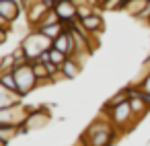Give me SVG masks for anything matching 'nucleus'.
Wrapping results in <instances>:
<instances>
[{
  "instance_id": "obj_8",
  "label": "nucleus",
  "mask_w": 150,
  "mask_h": 146,
  "mask_svg": "<svg viewBox=\"0 0 150 146\" xmlns=\"http://www.w3.org/2000/svg\"><path fill=\"white\" fill-rule=\"evenodd\" d=\"M52 9L47 6V4H43L41 0H37L35 4H31L29 9H25V19H27V25L31 27V29H37L41 23H43V19L47 17V13H50Z\"/></svg>"
},
{
  "instance_id": "obj_3",
  "label": "nucleus",
  "mask_w": 150,
  "mask_h": 146,
  "mask_svg": "<svg viewBox=\"0 0 150 146\" xmlns=\"http://www.w3.org/2000/svg\"><path fill=\"white\" fill-rule=\"evenodd\" d=\"M103 111L109 113L113 125H115L121 134H125V132L132 130L136 123H140V121L136 119L132 107H129V101H125V103H121V105H115V107H111V109H105V107H103Z\"/></svg>"
},
{
  "instance_id": "obj_23",
  "label": "nucleus",
  "mask_w": 150,
  "mask_h": 146,
  "mask_svg": "<svg viewBox=\"0 0 150 146\" xmlns=\"http://www.w3.org/2000/svg\"><path fill=\"white\" fill-rule=\"evenodd\" d=\"M13 31L11 29H4V27H0V45H4L6 41H8V35H11Z\"/></svg>"
},
{
  "instance_id": "obj_13",
  "label": "nucleus",
  "mask_w": 150,
  "mask_h": 146,
  "mask_svg": "<svg viewBox=\"0 0 150 146\" xmlns=\"http://www.w3.org/2000/svg\"><path fill=\"white\" fill-rule=\"evenodd\" d=\"M60 70H62V74H64L68 80H72V78H76V76L82 72V64H80L74 56H68L66 62L60 66Z\"/></svg>"
},
{
  "instance_id": "obj_6",
  "label": "nucleus",
  "mask_w": 150,
  "mask_h": 146,
  "mask_svg": "<svg viewBox=\"0 0 150 146\" xmlns=\"http://www.w3.org/2000/svg\"><path fill=\"white\" fill-rule=\"evenodd\" d=\"M80 23H82L84 31H86L95 41H99L101 33L105 31V19H103V11H101V6H97L93 15H88V17L80 19Z\"/></svg>"
},
{
  "instance_id": "obj_21",
  "label": "nucleus",
  "mask_w": 150,
  "mask_h": 146,
  "mask_svg": "<svg viewBox=\"0 0 150 146\" xmlns=\"http://www.w3.org/2000/svg\"><path fill=\"white\" fill-rule=\"evenodd\" d=\"M136 84L142 89V93L146 95V97H150V72L144 76V78H140V80H136Z\"/></svg>"
},
{
  "instance_id": "obj_15",
  "label": "nucleus",
  "mask_w": 150,
  "mask_h": 146,
  "mask_svg": "<svg viewBox=\"0 0 150 146\" xmlns=\"http://www.w3.org/2000/svg\"><path fill=\"white\" fill-rule=\"evenodd\" d=\"M150 2V0H125V6H123V13L129 15L132 19H138L140 13L146 9V4Z\"/></svg>"
},
{
  "instance_id": "obj_12",
  "label": "nucleus",
  "mask_w": 150,
  "mask_h": 146,
  "mask_svg": "<svg viewBox=\"0 0 150 146\" xmlns=\"http://www.w3.org/2000/svg\"><path fill=\"white\" fill-rule=\"evenodd\" d=\"M23 99L25 97H21L19 93H15L11 89H6L2 82H0V109H6V107L17 105V103H23Z\"/></svg>"
},
{
  "instance_id": "obj_11",
  "label": "nucleus",
  "mask_w": 150,
  "mask_h": 146,
  "mask_svg": "<svg viewBox=\"0 0 150 146\" xmlns=\"http://www.w3.org/2000/svg\"><path fill=\"white\" fill-rule=\"evenodd\" d=\"M52 47L64 52L66 56H74V37H72V31L66 29L62 35H58V37L54 39V45H52Z\"/></svg>"
},
{
  "instance_id": "obj_16",
  "label": "nucleus",
  "mask_w": 150,
  "mask_h": 146,
  "mask_svg": "<svg viewBox=\"0 0 150 146\" xmlns=\"http://www.w3.org/2000/svg\"><path fill=\"white\" fill-rule=\"evenodd\" d=\"M66 29H68V27H66L64 23H52V25H39V27H37V31H41V33H43L45 37H50L52 41H54L58 35H62Z\"/></svg>"
},
{
  "instance_id": "obj_7",
  "label": "nucleus",
  "mask_w": 150,
  "mask_h": 146,
  "mask_svg": "<svg viewBox=\"0 0 150 146\" xmlns=\"http://www.w3.org/2000/svg\"><path fill=\"white\" fill-rule=\"evenodd\" d=\"M54 13L58 15V19L64 25H70V23L78 21V4L74 0H58L56 6H54Z\"/></svg>"
},
{
  "instance_id": "obj_28",
  "label": "nucleus",
  "mask_w": 150,
  "mask_h": 146,
  "mask_svg": "<svg viewBox=\"0 0 150 146\" xmlns=\"http://www.w3.org/2000/svg\"><path fill=\"white\" fill-rule=\"evenodd\" d=\"M146 25H148V27H150V19H148V23H146Z\"/></svg>"
},
{
  "instance_id": "obj_1",
  "label": "nucleus",
  "mask_w": 150,
  "mask_h": 146,
  "mask_svg": "<svg viewBox=\"0 0 150 146\" xmlns=\"http://www.w3.org/2000/svg\"><path fill=\"white\" fill-rule=\"evenodd\" d=\"M119 136H121V132L113 125L109 113L101 111L99 117L86 125V130L80 136V142L84 146H113Z\"/></svg>"
},
{
  "instance_id": "obj_5",
  "label": "nucleus",
  "mask_w": 150,
  "mask_h": 146,
  "mask_svg": "<svg viewBox=\"0 0 150 146\" xmlns=\"http://www.w3.org/2000/svg\"><path fill=\"white\" fill-rule=\"evenodd\" d=\"M50 121H52L50 109H47L45 105H43V107H35L33 111H29V115H27V119H25V123H23V134L33 132V130H41V128H45Z\"/></svg>"
},
{
  "instance_id": "obj_18",
  "label": "nucleus",
  "mask_w": 150,
  "mask_h": 146,
  "mask_svg": "<svg viewBox=\"0 0 150 146\" xmlns=\"http://www.w3.org/2000/svg\"><path fill=\"white\" fill-rule=\"evenodd\" d=\"M0 82H2L6 89H11V91L19 93V84H17V78H15L13 70H11V72H0ZM19 95H21V93H19Z\"/></svg>"
},
{
  "instance_id": "obj_2",
  "label": "nucleus",
  "mask_w": 150,
  "mask_h": 146,
  "mask_svg": "<svg viewBox=\"0 0 150 146\" xmlns=\"http://www.w3.org/2000/svg\"><path fill=\"white\" fill-rule=\"evenodd\" d=\"M19 45L23 47V52H25L27 60H29V62H35V60H39V58H41V54H45V52H50V50H52L54 41H52L50 37H45L41 31L31 29V31L21 39V43H19Z\"/></svg>"
},
{
  "instance_id": "obj_10",
  "label": "nucleus",
  "mask_w": 150,
  "mask_h": 146,
  "mask_svg": "<svg viewBox=\"0 0 150 146\" xmlns=\"http://www.w3.org/2000/svg\"><path fill=\"white\" fill-rule=\"evenodd\" d=\"M129 107L136 115L138 121H142L148 113H150V101L146 95H138V97H129Z\"/></svg>"
},
{
  "instance_id": "obj_20",
  "label": "nucleus",
  "mask_w": 150,
  "mask_h": 146,
  "mask_svg": "<svg viewBox=\"0 0 150 146\" xmlns=\"http://www.w3.org/2000/svg\"><path fill=\"white\" fill-rule=\"evenodd\" d=\"M66 58H68V56H66L64 52H60V50H56V47H52V50H50V62H52V64H56L58 68L66 62Z\"/></svg>"
},
{
  "instance_id": "obj_27",
  "label": "nucleus",
  "mask_w": 150,
  "mask_h": 146,
  "mask_svg": "<svg viewBox=\"0 0 150 146\" xmlns=\"http://www.w3.org/2000/svg\"><path fill=\"white\" fill-rule=\"evenodd\" d=\"M0 146H6V142H2V140H0Z\"/></svg>"
},
{
  "instance_id": "obj_4",
  "label": "nucleus",
  "mask_w": 150,
  "mask_h": 146,
  "mask_svg": "<svg viewBox=\"0 0 150 146\" xmlns=\"http://www.w3.org/2000/svg\"><path fill=\"white\" fill-rule=\"evenodd\" d=\"M13 74H15V78H17V84H19V93H21V97H27L29 93H33V91L39 86V80H37L35 72H33L31 62L21 64V66H15Z\"/></svg>"
},
{
  "instance_id": "obj_24",
  "label": "nucleus",
  "mask_w": 150,
  "mask_h": 146,
  "mask_svg": "<svg viewBox=\"0 0 150 146\" xmlns=\"http://www.w3.org/2000/svg\"><path fill=\"white\" fill-rule=\"evenodd\" d=\"M148 19H150V2L146 4V9L140 13V17H138L136 21H144V23H148Z\"/></svg>"
},
{
  "instance_id": "obj_9",
  "label": "nucleus",
  "mask_w": 150,
  "mask_h": 146,
  "mask_svg": "<svg viewBox=\"0 0 150 146\" xmlns=\"http://www.w3.org/2000/svg\"><path fill=\"white\" fill-rule=\"evenodd\" d=\"M23 13L25 11L21 6V2H17V0H0V17L8 25H15Z\"/></svg>"
},
{
  "instance_id": "obj_25",
  "label": "nucleus",
  "mask_w": 150,
  "mask_h": 146,
  "mask_svg": "<svg viewBox=\"0 0 150 146\" xmlns=\"http://www.w3.org/2000/svg\"><path fill=\"white\" fill-rule=\"evenodd\" d=\"M0 27H4V29H11V31H13V25H8V23H6L2 17H0Z\"/></svg>"
},
{
  "instance_id": "obj_30",
  "label": "nucleus",
  "mask_w": 150,
  "mask_h": 146,
  "mask_svg": "<svg viewBox=\"0 0 150 146\" xmlns=\"http://www.w3.org/2000/svg\"><path fill=\"white\" fill-rule=\"evenodd\" d=\"M101 2H103V0H101Z\"/></svg>"
},
{
  "instance_id": "obj_22",
  "label": "nucleus",
  "mask_w": 150,
  "mask_h": 146,
  "mask_svg": "<svg viewBox=\"0 0 150 146\" xmlns=\"http://www.w3.org/2000/svg\"><path fill=\"white\" fill-rule=\"evenodd\" d=\"M148 72H150V56L144 60V64H142V68H140V76H138V80H140V78H144Z\"/></svg>"
},
{
  "instance_id": "obj_19",
  "label": "nucleus",
  "mask_w": 150,
  "mask_h": 146,
  "mask_svg": "<svg viewBox=\"0 0 150 146\" xmlns=\"http://www.w3.org/2000/svg\"><path fill=\"white\" fill-rule=\"evenodd\" d=\"M125 0H103L101 11H123Z\"/></svg>"
},
{
  "instance_id": "obj_14",
  "label": "nucleus",
  "mask_w": 150,
  "mask_h": 146,
  "mask_svg": "<svg viewBox=\"0 0 150 146\" xmlns=\"http://www.w3.org/2000/svg\"><path fill=\"white\" fill-rule=\"evenodd\" d=\"M23 134V125H13V123H0V140L2 142H13L17 136Z\"/></svg>"
},
{
  "instance_id": "obj_29",
  "label": "nucleus",
  "mask_w": 150,
  "mask_h": 146,
  "mask_svg": "<svg viewBox=\"0 0 150 146\" xmlns=\"http://www.w3.org/2000/svg\"><path fill=\"white\" fill-rule=\"evenodd\" d=\"M17 2H21V0H17Z\"/></svg>"
},
{
  "instance_id": "obj_26",
  "label": "nucleus",
  "mask_w": 150,
  "mask_h": 146,
  "mask_svg": "<svg viewBox=\"0 0 150 146\" xmlns=\"http://www.w3.org/2000/svg\"><path fill=\"white\" fill-rule=\"evenodd\" d=\"M41 2H43V4H47L50 9H54V6H56V2H58V0H41Z\"/></svg>"
},
{
  "instance_id": "obj_17",
  "label": "nucleus",
  "mask_w": 150,
  "mask_h": 146,
  "mask_svg": "<svg viewBox=\"0 0 150 146\" xmlns=\"http://www.w3.org/2000/svg\"><path fill=\"white\" fill-rule=\"evenodd\" d=\"M125 101H129V91H127V86L125 89H121V91H117L107 103H105V109H111V107H115V105H121V103H125Z\"/></svg>"
}]
</instances>
